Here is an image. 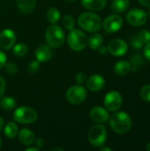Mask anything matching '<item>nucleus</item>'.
<instances>
[{
  "label": "nucleus",
  "instance_id": "nucleus-20",
  "mask_svg": "<svg viewBox=\"0 0 150 151\" xmlns=\"http://www.w3.org/2000/svg\"><path fill=\"white\" fill-rule=\"evenodd\" d=\"M129 0H113L111 4V10L115 13H122L129 8Z\"/></svg>",
  "mask_w": 150,
  "mask_h": 151
},
{
  "label": "nucleus",
  "instance_id": "nucleus-8",
  "mask_svg": "<svg viewBox=\"0 0 150 151\" xmlns=\"http://www.w3.org/2000/svg\"><path fill=\"white\" fill-rule=\"evenodd\" d=\"M104 106L110 111H117L123 104V98L118 91H111L104 97Z\"/></svg>",
  "mask_w": 150,
  "mask_h": 151
},
{
  "label": "nucleus",
  "instance_id": "nucleus-7",
  "mask_svg": "<svg viewBox=\"0 0 150 151\" xmlns=\"http://www.w3.org/2000/svg\"><path fill=\"white\" fill-rule=\"evenodd\" d=\"M65 97L70 104H80L87 98V90L83 86L77 84L68 88Z\"/></svg>",
  "mask_w": 150,
  "mask_h": 151
},
{
  "label": "nucleus",
  "instance_id": "nucleus-30",
  "mask_svg": "<svg viewBox=\"0 0 150 151\" xmlns=\"http://www.w3.org/2000/svg\"><path fill=\"white\" fill-rule=\"evenodd\" d=\"M4 66H5V71L11 75L16 74L18 73V71H19L18 65L15 63H12V62H9V63L5 64Z\"/></svg>",
  "mask_w": 150,
  "mask_h": 151
},
{
  "label": "nucleus",
  "instance_id": "nucleus-42",
  "mask_svg": "<svg viewBox=\"0 0 150 151\" xmlns=\"http://www.w3.org/2000/svg\"><path fill=\"white\" fill-rule=\"evenodd\" d=\"M100 150H101L102 151H111V149L107 148V147H103V148H101Z\"/></svg>",
  "mask_w": 150,
  "mask_h": 151
},
{
  "label": "nucleus",
  "instance_id": "nucleus-38",
  "mask_svg": "<svg viewBox=\"0 0 150 151\" xmlns=\"http://www.w3.org/2000/svg\"><path fill=\"white\" fill-rule=\"evenodd\" d=\"M138 1L141 5L145 7H150V0H138Z\"/></svg>",
  "mask_w": 150,
  "mask_h": 151
},
{
  "label": "nucleus",
  "instance_id": "nucleus-37",
  "mask_svg": "<svg viewBox=\"0 0 150 151\" xmlns=\"http://www.w3.org/2000/svg\"><path fill=\"white\" fill-rule=\"evenodd\" d=\"M34 142V143H35V147L38 148L39 150H40V149L43 146V144H44V140H43L42 137L36 138Z\"/></svg>",
  "mask_w": 150,
  "mask_h": 151
},
{
  "label": "nucleus",
  "instance_id": "nucleus-32",
  "mask_svg": "<svg viewBox=\"0 0 150 151\" xmlns=\"http://www.w3.org/2000/svg\"><path fill=\"white\" fill-rule=\"evenodd\" d=\"M130 42H131V45H132L133 48L137 49V50L141 49V48L143 47V45H144V44L142 43V42L140 40V38L138 37V35H134V36L131 39Z\"/></svg>",
  "mask_w": 150,
  "mask_h": 151
},
{
  "label": "nucleus",
  "instance_id": "nucleus-33",
  "mask_svg": "<svg viewBox=\"0 0 150 151\" xmlns=\"http://www.w3.org/2000/svg\"><path fill=\"white\" fill-rule=\"evenodd\" d=\"M75 81H76L77 84L81 85V84H83L84 82H86V81H87V75H86L84 73L80 72V73H78L76 74V76H75Z\"/></svg>",
  "mask_w": 150,
  "mask_h": 151
},
{
  "label": "nucleus",
  "instance_id": "nucleus-43",
  "mask_svg": "<svg viewBox=\"0 0 150 151\" xmlns=\"http://www.w3.org/2000/svg\"><path fill=\"white\" fill-rule=\"evenodd\" d=\"M51 151L54 150H58V151H63V149H60V148H54V149H51L50 150Z\"/></svg>",
  "mask_w": 150,
  "mask_h": 151
},
{
  "label": "nucleus",
  "instance_id": "nucleus-46",
  "mask_svg": "<svg viewBox=\"0 0 150 151\" xmlns=\"http://www.w3.org/2000/svg\"><path fill=\"white\" fill-rule=\"evenodd\" d=\"M147 16H148V17H149V18H150V10L149 11V12H148V13H147Z\"/></svg>",
  "mask_w": 150,
  "mask_h": 151
},
{
  "label": "nucleus",
  "instance_id": "nucleus-27",
  "mask_svg": "<svg viewBox=\"0 0 150 151\" xmlns=\"http://www.w3.org/2000/svg\"><path fill=\"white\" fill-rule=\"evenodd\" d=\"M75 25V21L72 15H65L63 18V26L67 29V30H72L73 29Z\"/></svg>",
  "mask_w": 150,
  "mask_h": 151
},
{
  "label": "nucleus",
  "instance_id": "nucleus-40",
  "mask_svg": "<svg viewBox=\"0 0 150 151\" xmlns=\"http://www.w3.org/2000/svg\"><path fill=\"white\" fill-rule=\"evenodd\" d=\"M4 119L0 117V132L3 130L4 128Z\"/></svg>",
  "mask_w": 150,
  "mask_h": 151
},
{
  "label": "nucleus",
  "instance_id": "nucleus-3",
  "mask_svg": "<svg viewBox=\"0 0 150 151\" xmlns=\"http://www.w3.org/2000/svg\"><path fill=\"white\" fill-rule=\"evenodd\" d=\"M45 38L48 45H50L51 48H59L65 42V35L64 30L59 26L52 25L47 28Z\"/></svg>",
  "mask_w": 150,
  "mask_h": 151
},
{
  "label": "nucleus",
  "instance_id": "nucleus-47",
  "mask_svg": "<svg viewBox=\"0 0 150 151\" xmlns=\"http://www.w3.org/2000/svg\"><path fill=\"white\" fill-rule=\"evenodd\" d=\"M1 145H2V141H1V139H0V148H1Z\"/></svg>",
  "mask_w": 150,
  "mask_h": 151
},
{
  "label": "nucleus",
  "instance_id": "nucleus-29",
  "mask_svg": "<svg viewBox=\"0 0 150 151\" xmlns=\"http://www.w3.org/2000/svg\"><path fill=\"white\" fill-rule=\"evenodd\" d=\"M141 96L144 101L150 103V85H146L141 88Z\"/></svg>",
  "mask_w": 150,
  "mask_h": 151
},
{
  "label": "nucleus",
  "instance_id": "nucleus-36",
  "mask_svg": "<svg viewBox=\"0 0 150 151\" xmlns=\"http://www.w3.org/2000/svg\"><path fill=\"white\" fill-rule=\"evenodd\" d=\"M5 64H6V56L3 51L0 50V69L3 68Z\"/></svg>",
  "mask_w": 150,
  "mask_h": 151
},
{
  "label": "nucleus",
  "instance_id": "nucleus-16",
  "mask_svg": "<svg viewBox=\"0 0 150 151\" xmlns=\"http://www.w3.org/2000/svg\"><path fill=\"white\" fill-rule=\"evenodd\" d=\"M19 10L24 14L31 13L36 5V0H15Z\"/></svg>",
  "mask_w": 150,
  "mask_h": 151
},
{
  "label": "nucleus",
  "instance_id": "nucleus-34",
  "mask_svg": "<svg viewBox=\"0 0 150 151\" xmlns=\"http://www.w3.org/2000/svg\"><path fill=\"white\" fill-rule=\"evenodd\" d=\"M5 91V81L3 77L0 76V99L3 97Z\"/></svg>",
  "mask_w": 150,
  "mask_h": 151
},
{
  "label": "nucleus",
  "instance_id": "nucleus-5",
  "mask_svg": "<svg viewBox=\"0 0 150 151\" xmlns=\"http://www.w3.org/2000/svg\"><path fill=\"white\" fill-rule=\"evenodd\" d=\"M88 138L93 147H102L107 140V131L102 125H94L90 127Z\"/></svg>",
  "mask_w": 150,
  "mask_h": 151
},
{
  "label": "nucleus",
  "instance_id": "nucleus-44",
  "mask_svg": "<svg viewBox=\"0 0 150 151\" xmlns=\"http://www.w3.org/2000/svg\"><path fill=\"white\" fill-rule=\"evenodd\" d=\"M146 149H147V150L150 151V143H149V144L147 145V147H146Z\"/></svg>",
  "mask_w": 150,
  "mask_h": 151
},
{
  "label": "nucleus",
  "instance_id": "nucleus-17",
  "mask_svg": "<svg viewBox=\"0 0 150 151\" xmlns=\"http://www.w3.org/2000/svg\"><path fill=\"white\" fill-rule=\"evenodd\" d=\"M19 140L22 145L30 146L31 144H33L34 141V134L31 130L24 128L20 130L19 133Z\"/></svg>",
  "mask_w": 150,
  "mask_h": 151
},
{
  "label": "nucleus",
  "instance_id": "nucleus-15",
  "mask_svg": "<svg viewBox=\"0 0 150 151\" xmlns=\"http://www.w3.org/2000/svg\"><path fill=\"white\" fill-rule=\"evenodd\" d=\"M109 112L103 107L96 106L90 111V118L96 123H103L109 119Z\"/></svg>",
  "mask_w": 150,
  "mask_h": 151
},
{
  "label": "nucleus",
  "instance_id": "nucleus-21",
  "mask_svg": "<svg viewBox=\"0 0 150 151\" xmlns=\"http://www.w3.org/2000/svg\"><path fill=\"white\" fill-rule=\"evenodd\" d=\"M88 44L92 50H98L103 44V36L100 34L92 35L88 40Z\"/></svg>",
  "mask_w": 150,
  "mask_h": 151
},
{
  "label": "nucleus",
  "instance_id": "nucleus-35",
  "mask_svg": "<svg viewBox=\"0 0 150 151\" xmlns=\"http://www.w3.org/2000/svg\"><path fill=\"white\" fill-rule=\"evenodd\" d=\"M144 56L146 59L150 62V42L146 43V46L144 48Z\"/></svg>",
  "mask_w": 150,
  "mask_h": 151
},
{
  "label": "nucleus",
  "instance_id": "nucleus-9",
  "mask_svg": "<svg viewBox=\"0 0 150 151\" xmlns=\"http://www.w3.org/2000/svg\"><path fill=\"white\" fill-rule=\"evenodd\" d=\"M126 19L128 21L129 24H131L132 26H142L146 23L147 19H148V16L147 13L141 10V9H132L131 11H129V12L126 15Z\"/></svg>",
  "mask_w": 150,
  "mask_h": 151
},
{
  "label": "nucleus",
  "instance_id": "nucleus-2",
  "mask_svg": "<svg viewBox=\"0 0 150 151\" xmlns=\"http://www.w3.org/2000/svg\"><path fill=\"white\" fill-rule=\"evenodd\" d=\"M78 23L84 30L95 33L102 27L101 18L94 12H83L78 18Z\"/></svg>",
  "mask_w": 150,
  "mask_h": 151
},
{
  "label": "nucleus",
  "instance_id": "nucleus-18",
  "mask_svg": "<svg viewBox=\"0 0 150 151\" xmlns=\"http://www.w3.org/2000/svg\"><path fill=\"white\" fill-rule=\"evenodd\" d=\"M82 5L89 11H101L106 5V0H81Z\"/></svg>",
  "mask_w": 150,
  "mask_h": 151
},
{
  "label": "nucleus",
  "instance_id": "nucleus-10",
  "mask_svg": "<svg viewBox=\"0 0 150 151\" xmlns=\"http://www.w3.org/2000/svg\"><path fill=\"white\" fill-rule=\"evenodd\" d=\"M108 52L113 56L121 57L124 56L128 50L127 43L122 39H113L108 44Z\"/></svg>",
  "mask_w": 150,
  "mask_h": 151
},
{
  "label": "nucleus",
  "instance_id": "nucleus-6",
  "mask_svg": "<svg viewBox=\"0 0 150 151\" xmlns=\"http://www.w3.org/2000/svg\"><path fill=\"white\" fill-rule=\"evenodd\" d=\"M38 118L37 112L31 107L22 106L15 110L13 119L20 124H32Z\"/></svg>",
  "mask_w": 150,
  "mask_h": 151
},
{
  "label": "nucleus",
  "instance_id": "nucleus-24",
  "mask_svg": "<svg viewBox=\"0 0 150 151\" xmlns=\"http://www.w3.org/2000/svg\"><path fill=\"white\" fill-rule=\"evenodd\" d=\"M4 134L7 138L12 139L18 134V127L14 122H9L4 127Z\"/></svg>",
  "mask_w": 150,
  "mask_h": 151
},
{
  "label": "nucleus",
  "instance_id": "nucleus-1",
  "mask_svg": "<svg viewBox=\"0 0 150 151\" xmlns=\"http://www.w3.org/2000/svg\"><path fill=\"white\" fill-rule=\"evenodd\" d=\"M110 126L115 133L125 134L128 133L132 127V119L126 112L118 111L111 117Z\"/></svg>",
  "mask_w": 150,
  "mask_h": 151
},
{
  "label": "nucleus",
  "instance_id": "nucleus-41",
  "mask_svg": "<svg viewBox=\"0 0 150 151\" xmlns=\"http://www.w3.org/2000/svg\"><path fill=\"white\" fill-rule=\"evenodd\" d=\"M39 150V149L38 148H36V147H34V148H27V149H26V151H38Z\"/></svg>",
  "mask_w": 150,
  "mask_h": 151
},
{
  "label": "nucleus",
  "instance_id": "nucleus-45",
  "mask_svg": "<svg viewBox=\"0 0 150 151\" xmlns=\"http://www.w3.org/2000/svg\"><path fill=\"white\" fill-rule=\"evenodd\" d=\"M65 1H66V2H75L77 0H65Z\"/></svg>",
  "mask_w": 150,
  "mask_h": 151
},
{
  "label": "nucleus",
  "instance_id": "nucleus-23",
  "mask_svg": "<svg viewBox=\"0 0 150 151\" xmlns=\"http://www.w3.org/2000/svg\"><path fill=\"white\" fill-rule=\"evenodd\" d=\"M0 106L4 111H11L16 106V100L12 97H3L0 101Z\"/></svg>",
  "mask_w": 150,
  "mask_h": 151
},
{
  "label": "nucleus",
  "instance_id": "nucleus-25",
  "mask_svg": "<svg viewBox=\"0 0 150 151\" xmlns=\"http://www.w3.org/2000/svg\"><path fill=\"white\" fill-rule=\"evenodd\" d=\"M47 19L48 20L52 23V24H56L59 19H60V12L58 11L57 8L56 7H51L48 10L47 12Z\"/></svg>",
  "mask_w": 150,
  "mask_h": 151
},
{
  "label": "nucleus",
  "instance_id": "nucleus-13",
  "mask_svg": "<svg viewBox=\"0 0 150 151\" xmlns=\"http://www.w3.org/2000/svg\"><path fill=\"white\" fill-rule=\"evenodd\" d=\"M36 59L40 62H47L50 60V58L53 56V51L50 45L47 44H41L39 45L34 53Z\"/></svg>",
  "mask_w": 150,
  "mask_h": 151
},
{
  "label": "nucleus",
  "instance_id": "nucleus-26",
  "mask_svg": "<svg viewBox=\"0 0 150 151\" xmlns=\"http://www.w3.org/2000/svg\"><path fill=\"white\" fill-rule=\"evenodd\" d=\"M28 48L25 43H18L13 48V54L17 57H24L27 53Z\"/></svg>",
  "mask_w": 150,
  "mask_h": 151
},
{
  "label": "nucleus",
  "instance_id": "nucleus-28",
  "mask_svg": "<svg viewBox=\"0 0 150 151\" xmlns=\"http://www.w3.org/2000/svg\"><path fill=\"white\" fill-rule=\"evenodd\" d=\"M41 67V64H40V61H38L37 59L36 60H33L31 61L28 65H27V73H30V74H34L35 73H37L39 71Z\"/></svg>",
  "mask_w": 150,
  "mask_h": 151
},
{
  "label": "nucleus",
  "instance_id": "nucleus-12",
  "mask_svg": "<svg viewBox=\"0 0 150 151\" xmlns=\"http://www.w3.org/2000/svg\"><path fill=\"white\" fill-rule=\"evenodd\" d=\"M16 42L15 33L9 28L4 29L0 33V47L3 50H10L13 47Z\"/></svg>",
  "mask_w": 150,
  "mask_h": 151
},
{
  "label": "nucleus",
  "instance_id": "nucleus-14",
  "mask_svg": "<svg viewBox=\"0 0 150 151\" xmlns=\"http://www.w3.org/2000/svg\"><path fill=\"white\" fill-rule=\"evenodd\" d=\"M86 82H87V88L94 92L103 89V88L105 85L104 78L98 74H94L90 76L88 79H87Z\"/></svg>",
  "mask_w": 150,
  "mask_h": 151
},
{
  "label": "nucleus",
  "instance_id": "nucleus-11",
  "mask_svg": "<svg viewBox=\"0 0 150 151\" xmlns=\"http://www.w3.org/2000/svg\"><path fill=\"white\" fill-rule=\"evenodd\" d=\"M103 28L107 33H115L123 26V19L117 14L108 16L103 21Z\"/></svg>",
  "mask_w": 150,
  "mask_h": 151
},
{
  "label": "nucleus",
  "instance_id": "nucleus-19",
  "mask_svg": "<svg viewBox=\"0 0 150 151\" xmlns=\"http://www.w3.org/2000/svg\"><path fill=\"white\" fill-rule=\"evenodd\" d=\"M131 71V64L128 61H119L114 66V72L117 75L125 76Z\"/></svg>",
  "mask_w": 150,
  "mask_h": 151
},
{
  "label": "nucleus",
  "instance_id": "nucleus-4",
  "mask_svg": "<svg viewBox=\"0 0 150 151\" xmlns=\"http://www.w3.org/2000/svg\"><path fill=\"white\" fill-rule=\"evenodd\" d=\"M69 47L75 51H80L88 45V37L85 33L79 29H72L67 37Z\"/></svg>",
  "mask_w": 150,
  "mask_h": 151
},
{
  "label": "nucleus",
  "instance_id": "nucleus-22",
  "mask_svg": "<svg viewBox=\"0 0 150 151\" xmlns=\"http://www.w3.org/2000/svg\"><path fill=\"white\" fill-rule=\"evenodd\" d=\"M130 64H131V70L136 72V71H138L140 68H141L144 65L143 58L140 54L133 55V57H131Z\"/></svg>",
  "mask_w": 150,
  "mask_h": 151
},
{
  "label": "nucleus",
  "instance_id": "nucleus-31",
  "mask_svg": "<svg viewBox=\"0 0 150 151\" xmlns=\"http://www.w3.org/2000/svg\"><path fill=\"white\" fill-rule=\"evenodd\" d=\"M138 37L140 38V40L142 42L143 44L145 43H148L150 42V32L147 29H144V30H141L139 35H138Z\"/></svg>",
  "mask_w": 150,
  "mask_h": 151
},
{
  "label": "nucleus",
  "instance_id": "nucleus-39",
  "mask_svg": "<svg viewBox=\"0 0 150 151\" xmlns=\"http://www.w3.org/2000/svg\"><path fill=\"white\" fill-rule=\"evenodd\" d=\"M99 52H100L101 54H106V53L108 52V49H107V47L101 46V47L99 48Z\"/></svg>",
  "mask_w": 150,
  "mask_h": 151
}]
</instances>
